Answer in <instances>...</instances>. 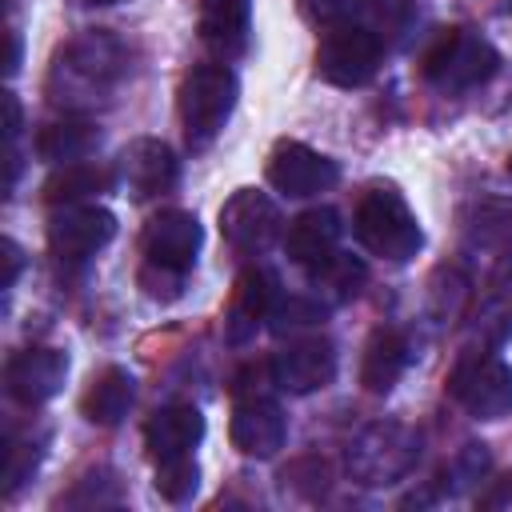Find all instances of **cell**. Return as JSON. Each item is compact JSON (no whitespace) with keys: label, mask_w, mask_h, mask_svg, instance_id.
<instances>
[{"label":"cell","mask_w":512,"mask_h":512,"mask_svg":"<svg viewBox=\"0 0 512 512\" xmlns=\"http://www.w3.org/2000/svg\"><path fill=\"white\" fill-rule=\"evenodd\" d=\"M132 400H136V380H132V372L108 364V368L96 372L92 384L84 388L80 412H84L92 424H120V420L128 416Z\"/></svg>","instance_id":"21"},{"label":"cell","mask_w":512,"mask_h":512,"mask_svg":"<svg viewBox=\"0 0 512 512\" xmlns=\"http://www.w3.org/2000/svg\"><path fill=\"white\" fill-rule=\"evenodd\" d=\"M200 440H204V416L192 404H168V408L152 412L144 424V444L156 460L188 456Z\"/></svg>","instance_id":"18"},{"label":"cell","mask_w":512,"mask_h":512,"mask_svg":"<svg viewBox=\"0 0 512 512\" xmlns=\"http://www.w3.org/2000/svg\"><path fill=\"white\" fill-rule=\"evenodd\" d=\"M508 16H512V0H508Z\"/></svg>","instance_id":"35"},{"label":"cell","mask_w":512,"mask_h":512,"mask_svg":"<svg viewBox=\"0 0 512 512\" xmlns=\"http://www.w3.org/2000/svg\"><path fill=\"white\" fill-rule=\"evenodd\" d=\"M332 376H336V348H332V340H324V336L292 340V344H288L284 352H276V360H272V380H276V388L296 392V396H308V392L328 388Z\"/></svg>","instance_id":"12"},{"label":"cell","mask_w":512,"mask_h":512,"mask_svg":"<svg viewBox=\"0 0 512 512\" xmlns=\"http://www.w3.org/2000/svg\"><path fill=\"white\" fill-rule=\"evenodd\" d=\"M32 448L36 444H8V452H4V488L8 492H16L32 476V468H36V452Z\"/></svg>","instance_id":"27"},{"label":"cell","mask_w":512,"mask_h":512,"mask_svg":"<svg viewBox=\"0 0 512 512\" xmlns=\"http://www.w3.org/2000/svg\"><path fill=\"white\" fill-rule=\"evenodd\" d=\"M196 488H200V468H196L192 452H188V456L156 460V492H160L164 500L184 504V500L196 496Z\"/></svg>","instance_id":"24"},{"label":"cell","mask_w":512,"mask_h":512,"mask_svg":"<svg viewBox=\"0 0 512 512\" xmlns=\"http://www.w3.org/2000/svg\"><path fill=\"white\" fill-rule=\"evenodd\" d=\"M96 144H100V136H96V128L84 124V120H56V124H44L40 136H36V152H40V160H48V164H76V160H84Z\"/></svg>","instance_id":"23"},{"label":"cell","mask_w":512,"mask_h":512,"mask_svg":"<svg viewBox=\"0 0 512 512\" xmlns=\"http://www.w3.org/2000/svg\"><path fill=\"white\" fill-rule=\"evenodd\" d=\"M448 392L476 420H500L512 412V368L500 356L472 352L452 368Z\"/></svg>","instance_id":"6"},{"label":"cell","mask_w":512,"mask_h":512,"mask_svg":"<svg viewBox=\"0 0 512 512\" xmlns=\"http://www.w3.org/2000/svg\"><path fill=\"white\" fill-rule=\"evenodd\" d=\"M64 376H68V356L60 348H24L4 368L8 396L28 408L52 400L64 388Z\"/></svg>","instance_id":"14"},{"label":"cell","mask_w":512,"mask_h":512,"mask_svg":"<svg viewBox=\"0 0 512 512\" xmlns=\"http://www.w3.org/2000/svg\"><path fill=\"white\" fill-rule=\"evenodd\" d=\"M128 72V48L124 40H116L112 32H84L80 40H72L52 68V100L56 104H88L104 92H112L120 84V76Z\"/></svg>","instance_id":"1"},{"label":"cell","mask_w":512,"mask_h":512,"mask_svg":"<svg viewBox=\"0 0 512 512\" xmlns=\"http://www.w3.org/2000/svg\"><path fill=\"white\" fill-rule=\"evenodd\" d=\"M0 252H4V276H0V284H4V288H12V284H16V276H20V268H24V256H20L16 240H4V244H0Z\"/></svg>","instance_id":"30"},{"label":"cell","mask_w":512,"mask_h":512,"mask_svg":"<svg viewBox=\"0 0 512 512\" xmlns=\"http://www.w3.org/2000/svg\"><path fill=\"white\" fill-rule=\"evenodd\" d=\"M508 176H512V152H508Z\"/></svg>","instance_id":"34"},{"label":"cell","mask_w":512,"mask_h":512,"mask_svg":"<svg viewBox=\"0 0 512 512\" xmlns=\"http://www.w3.org/2000/svg\"><path fill=\"white\" fill-rule=\"evenodd\" d=\"M116 236V216L92 200L84 204H56L48 216V248L60 260H88Z\"/></svg>","instance_id":"8"},{"label":"cell","mask_w":512,"mask_h":512,"mask_svg":"<svg viewBox=\"0 0 512 512\" xmlns=\"http://www.w3.org/2000/svg\"><path fill=\"white\" fill-rule=\"evenodd\" d=\"M80 4H116V0H80Z\"/></svg>","instance_id":"33"},{"label":"cell","mask_w":512,"mask_h":512,"mask_svg":"<svg viewBox=\"0 0 512 512\" xmlns=\"http://www.w3.org/2000/svg\"><path fill=\"white\" fill-rule=\"evenodd\" d=\"M412 460H416V440L400 424H372L348 448V468L364 484H392L412 468Z\"/></svg>","instance_id":"7"},{"label":"cell","mask_w":512,"mask_h":512,"mask_svg":"<svg viewBox=\"0 0 512 512\" xmlns=\"http://www.w3.org/2000/svg\"><path fill=\"white\" fill-rule=\"evenodd\" d=\"M408 340H404V332H396V328H376L372 336H368V344H364V360H360V384L368 388V392H392L396 388V380L404 376V368H408Z\"/></svg>","instance_id":"20"},{"label":"cell","mask_w":512,"mask_h":512,"mask_svg":"<svg viewBox=\"0 0 512 512\" xmlns=\"http://www.w3.org/2000/svg\"><path fill=\"white\" fill-rule=\"evenodd\" d=\"M324 320V308L308 304V300H288L284 308H272V328L276 332H288V328H304V324H316Z\"/></svg>","instance_id":"28"},{"label":"cell","mask_w":512,"mask_h":512,"mask_svg":"<svg viewBox=\"0 0 512 512\" xmlns=\"http://www.w3.org/2000/svg\"><path fill=\"white\" fill-rule=\"evenodd\" d=\"M284 436H288V420L280 412L276 400L268 396H244L232 412V444L244 452V456H256V460H268L284 448Z\"/></svg>","instance_id":"15"},{"label":"cell","mask_w":512,"mask_h":512,"mask_svg":"<svg viewBox=\"0 0 512 512\" xmlns=\"http://www.w3.org/2000/svg\"><path fill=\"white\" fill-rule=\"evenodd\" d=\"M116 180L136 196V200H148V196H160V192H172L176 180H180V160L176 152L156 140V136H140L132 140L120 160H116Z\"/></svg>","instance_id":"11"},{"label":"cell","mask_w":512,"mask_h":512,"mask_svg":"<svg viewBox=\"0 0 512 512\" xmlns=\"http://www.w3.org/2000/svg\"><path fill=\"white\" fill-rule=\"evenodd\" d=\"M368 8L376 12V20H380L384 28H396V24H404V16L412 12V0H368Z\"/></svg>","instance_id":"29"},{"label":"cell","mask_w":512,"mask_h":512,"mask_svg":"<svg viewBox=\"0 0 512 512\" xmlns=\"http://www.w3.org/2000/svg\"><path fill=\"white\" fill-rule=\"evenodd\" d=\"M500 68V52L472 28H448L440 32L424 60H420V72L432 88L440 92H468V88H480L496 76Z\"/></svg>","instance_id":"3"},{"label":"cell","mask_w":512,"mask_h":512,"mask_svg":"<svg viewBox=\"0 0 512 512\" xmlns=\"http://www.w3.org/2000/svg\"><path fill=\"white\" fill-rule=\"evenodd\" d=\"M240 84L232 76V68L224 64H200L184 76L180 84V124L192 148H204L220 136V128L228 124L232 108H236Z\"/></svg>","instance_id":"4"},{"label":"cell","mask_w":512,"mask_h":512,"mask_svg":"<svg viewBox=\"0 0 512 512\" xmlns=\"http://www.w3.org/2000/svg\"><path fill=\"white\" fill-rule=\"evenodd\" d=\"M324 288H332L336 296H356V288H360V280H364V268L356 264V260H348V256H332L328 264H320L316 272H312Z\"/></svg>","instance_id":"25"},{"label":"cell","mask_w":512,"mask_h":512,"mask_svg":"<svg viewBox=\"0 0 512 512\" xmlns=\"http://www.w3.org/2000/svg\"><path fill=\"white\" fill-rule=\"evenodd\" d=\"M360 8H368V0H304L308 20L328 24V28H336V24H352V16H356Z\"/></svg>","instance_id":"26"},{"label":"cell","mask_w":512,"mask_h":512,"mask_svg":"<svg viewBox=\"0 0 512 512\" xmlns=\"http://www.w3.org/2000/svg\"><path fill=\"white\" fill-rule=\"evenodd\" d=\"M252 4L248 0H200V36L220 56H240L248 48Z\"/></svg>","instance_id":"19"},{"label":"cell","mask_w":512,"mask_h":512,"mask_svg":"<svg viewBox=\"0 0 512 512\" xmlns=\"http://www.w3.org/2000/svg\"><path fill=\"white\" fill-rule=\"evenodd\" d=\"M200 220L184 208H168V212H156L140 236V252H144V264L148 268H160V272H172V276H184L192 264H196V252H200Z\"/></svg>","instance_id":"9"},{"label":"cell","mask_w":512,"mask_h":512,"mask_svg":"<svg viewBox=\"0 0 512 512\" xmlns=\"http://www.w3.org/2000/svg\"><path fill=\"white\" fill-rule=\"evenodd\" d=\"M276 308V276L268 268H244L228 304V340H248L264 320H272Z\"/></svg>","instance_id":"16"},{"label":"cell","mask_w":512,"mask_h":512,"mask_svg":"<svg viewBox=\"0 0 512 512\" xmlns=\"http://www.w3.org/2000/svg\"><path fill=\"white\" fill-rule=\"evenodd\" d=\"M4 68H8V72L20 68V36H16L12 28H8V60H4Z\"/></svg>","instance_id":"32"},{"label":"cell","mask_w":512,"mask_h":512,"mask_svg":"<svg viewBox=\"0 0 512 512\" xmlns=\"http://www.w3.org/2000/svg\"><path fill=\"white\" fill-rule=\"evenodd\" d=\"M380 56H384V44L372 28L336 24L324 32V40L316 48V76L336 88H360L376 76Z\"/></svg>","instance_id":"5"},{"label":"cell","mask_w":512,"mask_h":512,"mask_svg":"<svg viewBox=\"0 0 512 512\" xmlns=\"http://www.w3.org/2000/svg\"><path fill=\"white\" fill-rule=\"evenodd\" d=\"M268 184L284 196H316L328 192L340 180L336 160H328L324 152L300 144V140H280L268 156Z\"/></svg>","instance_id":"10"},{"label":"cell","mask_w":512,"mask_h":512,"mask_svg":"<svg viewBox=\"0 0 512 512\" xmlns=\"http://www.w3.org/2000/svg\"><path fill=\"white\" fill-rule=\"evenodd\" d=\"M108 188H112L108 168L76 160V164H56V172L44 180V200L48 204H84V200H92Z\"/></svg>","instance_id":"22"},{"label":"cell","mask_w":512,"mask_h":512,"mask_svg":"<svg viewBox=\"0 0 512 512\" xmlns=\"http://www.w3.org/2000/svg\"><path fill=\"white\" fill-rule=\"evenodd\" d=\"M336 244H340V216L332 208H308V212H300L288 224V236H284L288 256L300 268H312V272L336 256Z\"/></svg>","instance_id":"17"},{"label":"cell","mask_w":512,"mask_h":512,"mask_svg":"<svg viewBox=\"0 0 512 512\" xmlns=\"http://www.w3.org/2000/svg\"><path fill=\"white\" fill-rule=\"evenodd\" d=\"M4 112H8V128H4V136H8V144H12L16 132H20V104H16L12 92H4Z\"/></svg>","instance_id":"31"},{"label":"cell","mask_w":512,"mask_h":512,"mask_svg":"<svg viewBox=\"0 0 512 512\" xmlns=\"http://www.w3.org/2000/svg\"><path fill=\"white\" fill-rule=\"evenodd\" d=\"M220 232L232 248L240 252H260L276 240L280 232V212L276 204L256 192V188H240L224 208H220Z\"/></svg>","instance_id":"13"},{"label":"cell","mask_w":512,"mask_h":512,"mask_svg":"<svg viewBox=\"0 0 512 512\" xmlns=\"http://www.w3.org/2000/svg\"><path fill=\"white\" fill-rule=\"evenodd\" d=\"M356 236L372 256L392 260V264L412 260L420 252V244H424L416 212L408 208V200L392 184H376V188H368L360 196V204H356Z\"/></svg>","instance_id":"2"}]
</instances>
